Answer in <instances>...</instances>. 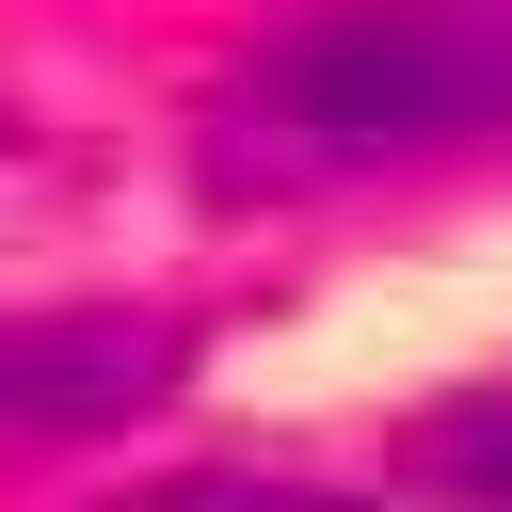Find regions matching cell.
I'll use <instances>...</instances> for the list:
<instances>
[{
    "label": "cell",
    "mask_w": 512,
    "mask_h": 512,
    "mask_svg": "<svg viewBox=\"0 0 512 512\" xmlns=\"http://www.w3.org/2000/svg\"><path fill=\"white\" fill-rule=\"evenodd\" d=\"M416 480H432L448 512H512V384H480V400H448V416L416 432Z\"/></svg>",
    "instance_id": "obj_3"
},
{
    "label": "cell",
    "mask_w": 512,
    "mask_h": 512,
    "mask_svg": "<svg viewBox=\"0 0 512 512\" xmlns=\"http://www.w3.org/2000/svg\"><path fill=\"white\" fill-rule=\"evenodd\" d=\"M112 512H384V496H336V480H288V464H192V480H144Z\"/></svg>",
    "instance_id": "obj_4"
},
{
    "label": "cell",
    "mask_w": 512,
    "mask_h": 512,
    "mask_svg": "<svg viewBox=\"0 0 512 512\" xmlns=\"http://www.w3.org/2000/svg\"><path fill=\"white\" fill-rule=\"evenodd\" d=\"M480 144H512V0H304L192 112L208 208H320Z\"/></svg>",
    "instance_id": "obj_1"
},
{
    "label": "cell",
    "mask_w": 512,
    "mask_h": 512,
    "mask_svg": "<svg viewBox=\"0 0 512 512\" xmlns=\"http://www.w3.org/2000/svg\"><path fill=\"white\" fill-rule=\"evenodd\" d=\"M192 304H16L0 320V448H96L192 384Z\"/></svg>",
    "instance_id": "obj_2"
}]
</instances>
